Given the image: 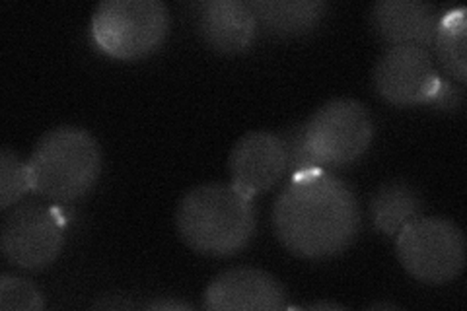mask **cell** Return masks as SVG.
Returning a JSON list of instances; mask_svg holds the SVG:
<instances>
[{"instance_id":"52a82bcc","label":"cell","mask_w":467,"mask_h":311,"mask_svg":"<svg viewBox=\"0 0 467 311\" xmlns=\"http://www.w3.org/2000/svg\"><path fill=\"white\" fill-rule=\"evenodd\" d=\"M65 228L61 216L49 206L26 202L14 209L3 222L0 249L8 263L26 271H41L61 254Z\"/></svg>"},{"instance_id":"d6986e66","label":"cell","mask_w":467,"mask_h":311,"mask_svg":"<svg viewBox=\"0 0 467 311\" xmlns=\"http://www.w3.org/2000/svg\"><path fill=\"white\" fill-rule=\"evenodd\" d=\"M149 309H192V306L178 302H154L149 306Z\"/></svg>"},{"instance_id":"5bb4252c","label":"cell","mask_w":467,"mask_h":311,"mask_svg":"<svg viewBox=\"0 0 467 311\" xmlns=\"http://www.w3.org/2000/svg\"><path fill=\"white\" fill-rule=\"evenodd\" d=\"M374 226L386 235H398L409 222L420 216L422 202L417 191L405 181H389L379 187L370 202Z\"/></svg>"},{"instance_id":"2e32d148","label":"cell","mask_w":467,"mask_h":311,"mask_svg":"<svg viewBox=\"0 0 467 311\" xmlns=\"http://www.w3.org/2000/svg\"><path fill=\"white\" fill-rule=\"evenodd\" d=\"M27 191H32L27 161H22L10 148H3L0 152V209H10Z\"/></svg>"},{"instance_id":"e0dca14e","label":"cell","mask_w":467,"mask_h":311,"mask_svg":"<svg viewBox=\"0 0 467 311\" xmlns=\"http://www.w3.org/2000/svg\"><path fill=\"white\" fill-rule=\"evenodd\" d=\"M0 309L39 311L43 309V295L29 280L3 275L0 276Z\"/></svg>"},{"instance_id":"30bf717a","label":"cell","mask_w":467,"mask_h":311,"mask_svg":"<svg viewBox=\"0 0 467 311\" xmlns=\"http://www.w3.org/2000/svg\"><path fill=\"white\" fill-rule=\"evenodd\" d=\"M232 185L254 199L269 191L286 173V154L281 137L267 130L244 135L230 154Z\"/></svg>"},{"instance_id":"ba28073f","label":"cell","mask_w":467,"mask_h":311,"mask_svg":"<svg viewBox=\"0 0 467 311\" xmlns=\"http://www.w3.org/2000/svg\"><path fill=\"white\" fill-rule=\"evenodd\" d=\"M374 86L379 98L393 106H415L431 103L441 90L442 80L427 49L398 46L378 58Z\"/></svg>"},{"instance_id":"5b68a950","label":"cell","mask_w":467,"mask_h":311,"mask_svg":"<svg viewBox=\"0 0 467 311\" xmlns=\"http://www.w3.org/2000/svg\"><path fill=\"white\" fill-rule=\"evenodd\" d=\"M403 269L422 285L441 286L456 280L465 264L463 232L446 218L419 216L398 233Z\"/></svg>"},{"instance_id":"ac0fdd59","label":"cell","mask_w":467,"mask_h":311,"mask_svg":"<svg viewBox=\"0 0 467 311\" xmlns=\"http://www.w3.org/2000/svg\"><path fill=\"white\" fill-rule=\"evenodd\" d=\"M281 140H283L285 154H286V171L290 175H298V173L312 171V170H326L310 150L308 140H306L304 123L285 130Z\"/></svg>"},{"instance_id":"277c9868","label":"cell","mask_w":467,"mask_h":311,"mask_svg":"<svg viewBox=\"0 0 467 311\" xmlns=\"http://www.w3.org/2000/svg\"><path fill=\"white\" fill-rule=\"evenodd\" d=\"M170 14L160 0H104L94 10L92 39L99 51L135 61L162 46Z\"/></svg>"},{"instance_id":"7c38bea8","label":"cell","mask_w":467,"mask_h":311,"mask_svg":"<svg viewBox=\"0 0 467 311\" xmlns=\"http://www.w3.org/2000/svg\"><path fill=\"white\" fill-rule=\"evenodd\" d=\"M370 22L376 36L389 47L427 49L434 43L441 16L434 6L420 0H379L372 6Z\"/></svg>"},{"instance_id":"4fadbf2b","label":"cell","mask_w":467,"mask_h":311,"mask_svg":"<svg viewBox=\"0 0 467 311\" xmlns=\"http://www.w3.org/2000/svg\"><path fill=\"white\" fill-rule=\"evenodd\" d=\"M247 5L257 27L276 37H298L312 32L327 10L321 0H252Z\"/></svg>"},{"instance_id":"3957f363","label":"cell","mask_w":467,"mask_h":311,"mask_svg":"<svg viewBox=\"0 0 467 311\" xmlns=\"http://www.w3.org/2000/svg\"><path fill=\"white\" fill-rule=\"evenodd\" d=\"M29 183L41 197L57 202L78 201L101 173L96 139L78 127H58L43 137L27 160Z\"/></svg>"},{"instance_id":"8992f818","label":"cell","mask_w":467,"mask_h":311,"mask_svg":"<svg viewBox=\"0 0 467 311\" xmlns=\"http://www.w3.org/2000/svg\"><path fill=\"white\" fill-rule=\"evenodd\" d=\"M306 140L312 154L324 168L355 164L368 150L374 135V121L357 99L337 98L324 103L304 123Z\"/></svg>"},{"instance_id":"9c48e42d","label":"cell","mask_w":467,"mask_h":311,"mask_svg":"<svg viewBox=\"0 0 467 311\" xmlns=\"http://www.w3.org/2000/svg\"><path fill=\"white\" fill-rule=\"evenodd\" d=\"M202 306L214 311H276L286 307V294L265 271L242 266L218 275L204 290Z\"/></svg>"},{"instance_id":"ffe728a7","label":"cell","mask_w":467,"mask_h":311,"mask_svg":"<svg viewBox=\"0 0 467 311\" xmlns=\"http://www.w3.org/2000/svg\"><path fill=\"white\" fill-rule=\"evenodd\" d=\"M317 307H333V309H341V306H335V304H314L312 309H317Z\"/></svg>"},{"instance_id":"6da1fadb","label":"cell","mask_w":467,"mask_h":311,"mask_svg":"<svg viewBox=\"0 0 467 311\" xmlns=\"http://www.w3.org/2000/svg\"><path fill=\"white\" fill-rule=\"evenodd\" d=\"M279 242L302 259H326L355 242L360 226L358 201L337 175L312 170L292 175L273 204Z\"/></svg>"},{"instance_id":"7a4b0ae2","label":"cell","mask_w":467,"mask_h":311,"mask_svg":"<svg viewBox=\"0 0 467 311\" xmlns=\"http://www.w3.org/2000/svg\"><path fill=\"white\" fill-rule=\"evenodd\" d=\"M255 224L254 199L226 183L192 189L175 213V228L183 244L207 257L238 254L254 238Z\"/></svg>"},{"instance_id":"9a60e30c","label":"cell","mask_w":467,"mask_h":311,"mask_svg":"<svg viewBox=\"0 0 467 311\" xmlns=\"http://www.w3.org/2000/svg\"><path fill=\"white\" fill-rule=\"evenodd\" d=\"M434 51L446 72L458 82L467 78V26L465 8H454L441 16L434 37Z\"/></svg>"},{"instance_id":"8fae6325","label":"cell","mask_w":467,"mask_h":311,"mask_svg":"<svg viewBox=\"0 0 467 311\" xmlns=\"http://www.w3.org/2000/svg\"><path fill=\"white\" fill-rule=\"evenodd\" d=\"M199 36L218 53L236 55L252 47L257 36V20L242 0H202L193 6Z\"/></svg>"},{"instance_id":"44dd1931","label":"cell","mask_w":467,"mask_h":311,"mask_svg":"<svg viewBox=\"0 0 467 311\" xmlns=\"http://www.w3.org/2000/svg\"><path fill=\"white\" fill-rule=\"evenodd\" d=\"M372 307H374V309H378V307H386V309H388V307H396V306H391V304H374Z\"/></svg>"}]
</instances>
